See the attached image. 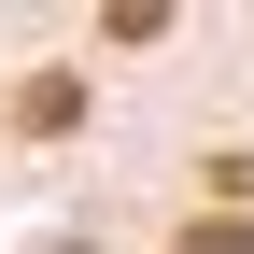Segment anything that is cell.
I'll return each mask as SVG.
<instances>
[{"label": "cell", "instance_id": "1", "mask_svg": "<svg viewBox=\"0 0 254 254\" xmlns=\"http://www.w3.org/2000/svg\"><path fill=\"white\" fill-rule=\"evenodd\" d=\"M14 127H28V141L85 127V71H14Z\"/></svg>", "mask_w": 254, "mask_h": 254}, {"label": "cell", "instance_id": "2", "mask_svg": "<svg viewBox=\"0 0 254 254\" xmlns=\"http://www.w3.org/2000/svg\"><path fill=\"white\" fill-rule=\"evenodd\" d=\"M184 254H254V212H198V226H184Z\"/></svg>", "mask_w": 254, "mask_h": 254}]
</instances>
